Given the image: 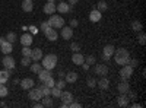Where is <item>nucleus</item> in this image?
Returning <instances> with one entry per match:
<instances>
[{"label":"nucleus","instance_id":"b1692460","mask_svg":"<svg viewBox=\"0 0 146 108\" xmlns=\"http://www.w3.org/2000/svg\"><path fill=\"white\" fill-rule=\"evenodd\" d=\"M96 85H98L102 91H105V89H108V86H110V80H108L105 76H101V79L96 82Z\"/></svg>","mask_w":146,"mask_h":108},{"label":"nucleus","instance_id":"dca6fc26","mask_svg":"<svg viewBox=\"0 0 146 108\" xmlns=\"http://www.w3.org/2000/svg\"><path fill=\"white\" fill-rule=\"evenodd\" d=\"M44 13H45V15H53V13H56V3L47 2V3L44 5Z\"/></svg>","mask_w":146,"mask_h":108},{"label":"nucleus","instance_id":"c85d7f7f","mask_svg":"<svg viewBox=\"0 0 146 108\" xmlns=\"http://www.w3.org/2000/svg\"><path fill=\"white\" fill-rule=\"evenodd\" d=\"M41 104H42V107H53V99L48 98V95H47V97L41 98Z\"/></svg>","mask_w":146,"mask_h":108},{"label":"nucleus","instance_id":"4468645a","mask_svg":"<svg viewBox=\"0 0 146 108\" xmlns=\"http://www.w3.org/2000/svg\"><path fill=\"white\" fill-rule=\"evenodd\" d=\"M56 10L58 12V13H67V12H70V6L63 0V2H60V3L56 6Z\"/></svg>","mask_w":146,"mask_h":108},{"label":"nucleus","instance_id":"20e7f679","mask_svg":"<svg viewBox=\"0 0 146 108\" xmlns=\"http://www.w3.org/2000/svg\"><path fill=\"white\" fill-rule=\"evenodd\" d=\"M133 75V67L130 64H124L121 66V70H120V76H121V80H129Z\"/></svg>","mask_w":146,"mask_h":108},{"label":"nucleus","instance_id":"412c9836","mask_svg":"<svg viewBox=\"0 0 146 108\" xmlns=\"http://www.w3.org/2000/svg\"><path fill=\"white\" fill-rule=\"evenodd\" d=\"M64 80L66 83H75L78 80V73L76 72H69L67 75H64Z\"/></svg>","mask_w":146,"mask_h":108},{"label":"nucleus","instance_id":"0eeeda50","mask_svg":"<svg viewBox=\"0 0 146 108\" xmlns=\"http://www.w3.org/2000/svg\"><path fill=\"white\" fill-rule=\"evenodd\" d=\"M28 98H31L32 101H41L42 93L40 92L38 88H31L29 89V93H28Z\"/></svg>","mask_w":146,"mask_h":108},{"label":"nucleus","instance_id":"79ce46f5","mask_svg":"<svg viewBox=\"0 0 146 108\" xmlns=\"http://www.w3.org/2000/svg\"><path fill=\"white\" fill-rule=\"evenodd\" d=\"M40 28H41V31H42V32H45L48 28H51V27H50V23H48V22H41Z\"/></svg>","mask_w":146,"mask_h":108},{"label":"nucleus","instance_id":"2f4dec72","mask_svg":"<svg viewBox=\"0 0 146 108\" xmlns=\"http://www.w3.org/2000/svg\"><path fill=\"white\" fill-rule=\"evenodd\" d=\"M50 95H51V97H54V98H60V95H62V89H58L57 86H53Z\"/></svg>","mask_w":146,"mask_h":108},{"label":"nucleus","instance_id":"aec40b11","mask_svg":"<svg viewBox=\"0 0 146 108\" xmlns=\"http://www.w3.org/2000/svg\"><path fill=\"white\" fill-rule=\"evenodd\" d=\"M12 45H13L12 42H9V41H5L2 45H0V50H2V53H3V54H10V53H12V48H13Z\"/></svg>","mask_w":146,"mask_h":108},{"label":"nucleus","instance_id":"37998d69","mask_svg":"<svg viewBox=\"0 0 146 108\" xmlns=\"http://www.w3.org/2000/svg\"><path fill=\"white\" fill-rule=\"evenodd\" d=\"M145 42H146V35H145L143 32H140V34H139V44L145 45Z\"/></svg>","mask_w":146,"mask_h":108},{"label":"nucleus","instance_id":"7c9ffc66","mask_svg":"<svg viewBox=\"0 0 146 108\" xmlns=\"http://www.w3.org/2000/svg\"><path fill=\"white\" fill-rule=\"evenodd\" d=\"M42 83H44L45 86H48V88H53V86L56 85V80H54V78H53V76H50L48 79H45Z\"/></svg>","mask_w":146,"mask_h":108},{"label":"nucleus","instance_id":"5701e85b","mask_svg":"<svg viewBox=\"0 0 146 108\" xmlns=\"http://www.w3.org/2000/svg\"><path fill=\"white\" fill-rule=\"evenodd\" d=\"M117 104H118V107H127V105H129V98H127V93H121L120 97L117 98Z\"/></svg>","mask_w":146,"mask_h":108},{"label":"nucleus","instance_id":"e433bc0d","mask_svg":"<svg viewBox=\"0 0 146 108\" xmlns=\"http://www.w3.org/2000/svg\"><path fill=\"white\" fill-rule=\"evenodd\" d=\"M95 62H96L95 56H86V57H85V63H88L89 66L91 64H95Z\"/></svg>","mask_w":146,"mask_h":108},{"label":"nucleus","instance_id":"09e8293b","mask_svg":"<svg viewBox=\"0 0 146 108\" xmlns=\"http://www.w3.org/2000/svg\"><path fill=\"white\" fill-rule=\"evenodd\" d=\"M42 107V104L41 102H36V104H34V108H41Z\"/></svg>","mask_w":146,"mask_h":108},{"label":"nucleus","instance_id":"a19ab883","mask_svg":"<svg viewBox=\"0 0 146 108\" xmlns=\"http://www.w3.org/2000/svg\"><path fill=\"white\" fill-rule=\"evenodd\" d=\"M129 64H130L133 69H135V67L139 66V60H137V58H130V60H129Z\"/></svg>","mask_w":146,"mask_h":108},{"label":"nucleus","instance_id":"a211bd4d","mask_svg":"<svg viewBox=\"0 0 146 108\" xmlns=\"http://www.w3.org/2000/svg\"><path fill=\"white\" fill-rule=\"evenodd\" d=\"M31 58L34 60V62H40V60L42 58V50L41 48H34L31 51Z\"/></svg>","mask_w":146,"mask_h":108},{"label":"nucleus","instance_id":"39448f33","mask_svg":"<svg viewBox=\"0 0 146 108\" xmlns=\"http://www.w3.org/2000/svg\"><path fill=\"white\" fill-rule=\"evenodd\" d=\"M2 63H3V66H5L6 70H13L15 69V58L12 57L10 54H5Z\"/></svg>","mask_w":146,"mask_h":108},{"label":"nucleus","instance_id":"bb28decb","mask_svg":"<svg viewBox=\"0 0 146 108\" xmlns=\"http://www.w3.org/2000/svg\"><path fill=\"white\" fill-rule=\"evenodd\" d=\"M38 89H40V92L42 93V97H47V95H48V97H50V93H51V88L45 86L44 83H42V86H40Z\"/></svg>","mask_w":146,"mask_h":108},{"label":"nucleus","instance_id":"2eb2a0df","mask_svg":"<svg viewBox=\"0 0 146 108\" xmlns=\"http://www.w3.org/2000/svg\"><path fill=\"white\" fill-rule=\"evenodd\" d=\"M62 37L64 40H70L73 37V28L72 27H63L62 28Z\"/></svg>","mask_w":146,"mask_h":108},{"label":"nucleus","instance_id":"603ef678","mask_svg":"<svg viewBox=\"0 0 146 108\" xmlns=\"http://www.w3.org/2000/svg\"><path fill=\"white\" fill-rule=\"evenodd\" d=\"M48 2H50V3H54V2H56V0H48Z\"/></svg>","mask_w":146,"mask_h":108},{"label":"nucleus","instance_id":"1a4fd4ad","mask_svg":"<svg viewBox=\"0 0 146 108\" xmlns=\"http://www.w3.org/2000/svg\"><path fill=\"white\" fill-rule=\"evenodd\" d=\"M32 86H35V82H34L31 78H25V79H22V82H21V88H22L23 91H29Z\"/></svg>","mask_w":146,"mask_h":108},{"label":"nucleus","instance_id":"ddd939ff","mask_svg":"<svg viewBox=\"0 0 146 108\" xmlns=\"http://www.w3.org/2000/svg\"><path fill=\"white\" fill-rule=\"evenodd\" d=\"M95 75H100V76H105L108 73V67L105 64H95Z\"/></svg>","mask_w":146,"mask_h":108},{"label":"nucleus","instance_id":"cd10ccee","mask_svg":"<svg viewBox=\"0 0 146 108\" xmlns=\"http://www.w3.org/2000/svg\"><path fill=\"white\" fill-rule=\"evenodd\" d=\"M131 29L136 31V32H140L142 31V22L140 21H133L131 22Z\"/></svg>","mask_w":146,"mask_h":108},{"label":"nucleus","instance_id":"58836bf2","mask_svg":"<svg viewBox=\"0 0 146 108\" xmlns=\"http://www.w3.org/2000/svg\"><path fill=\"white\" fill-rule=\"evenodd\" d=\"M70 50L75 51V53H78V51H80V45H79L78 42H72V44H70Z\"/></svg>","mask_w":146,"mask_h":108},{"label":"nucleus","instance_id":"f8f14e48","mask_svg":"<svg viewBox=\"0 0 146 108\" xmlns=\"http://www.w3.org/2000/svg\"><path fill=\"white\" fill-rule=\"evenodd\" d=\"M36 75H38V79L41 80V82H44L45 79H48V78H50V76H53V73H51V70H48V69H41L40 72H38V73H36Z\"/></svg>","mask_w":146,"mask_h":108},{"label":"nucleus","instance_id":"473e14b6","mask_svg":"<svg viewBox=\"0 0 146 108\" xmlns=\"http://www.w3.org/2000/svg\"><path fill=\"white\" fill-rule=\"evenodd\" d=\"M96 9H98L100 12H105V10L108 9V5H107V2H104V0L98 2V5H96Z\"/></svg>","mask_w":146,"mask_h":108},{"label":"nucleus","instance_id":"6ab92c4d","mask_svg":"<svg viewBox=\"0 0 146 108\" xmlns=\"http://www.w3.org/2000/svg\"><path fill=\"white\" fill-rule=\"evenodd\" d=\"M60 99H62L64 104H70L72 101H73V95H72V92H64V91H62V95H60Z\"/></svg>","mask_w":146,"mask_h":108},{"label":"nucleus","instance_id":"9b49d317","mask_svg":"<svg viewBox=\"0 0 146 108\" xmlns=\"http://www.w3.org/2000/svg\"><path fill=\"white\" fill-rule=\"evenodd\" d=\"M72 62L75 63L76 66H80L82 63H85V56L80 54L79 51H78V53H73V56H72Z\"/></svg>","mask_w":146,"mask_h":108},{"label":"nucleus","instance_id":"393cba45","mask_svg":"<svg viewBox=\"0 0 146 108\" xmlns=\"http://www.w3.org/2000/svg\"><path fill=\"white\" fill-rule=\"evenodd\" d=\"M34 9V2L32 0H23L22 2V10L23 12H32Z\"/></svg>","mask_w":146,"mask_h":108},{"label":"nucleus","instance_id":"7ed1b4c3","mask_svg":"<svg viewBox=\"0 0 146 108\" xmlns=\"http://www.w3.org/2000/svg\"><path fill=\"white\" fill-rule=\"evenodd\" d=\"M48 23H50V27L57 29V28H63L64 27V19L62 16H56V13L50 15V19L47 21Z\"/></svg>","mask_w":146,"mask_h":108},{"label":"nucleus","instance_id":"423d86ee","mask_svg":"<svg viewBox=\"0 0 146 108\" xmlns=\"http://www.w3.org/2000/svg\"><path fill=\"white\" fill-rule=\"evenodd\" d=\"M114 51H115V48H114V45H111V44H107L104 47V48H102V57H104L105 62H108V60L111 58V56L114 54Z\"/></svg>","mask_w":146,"mask_h":108},{"label":"nucleus","instance_id":"c9c22d12","mask_svg":"<svg viewBox=\"0 0 146 108\" xmlns=\"http://www.w3.org/2000/svg\"><path fill=\"white\" fill-rule=\"evenodd\" d=\"M31 48L29 47H27V45H23V48H22V56L23 57H31Z\"/></svg>","mask_w":146,"mask_h":108},{"label":"nucleus","instance_id":"f03ea898","mask_svg":"<svg viewBox=\"0 0 146 108\" xmlns=\"http://www.w3.org/2000/svg\"><path fill=\"white\" fill-rule=\"evenodd\" d=\"M41 64H42L44 69L53 70V69L56 67V64H57V56H56V54H47V56H44Z\"/></svg>","mask_w":146,"mask_h":108},{"label":"nucleus","instance_id":"4c0bfd02","mask_svg":"<svg viewBox=\"0 0 146 108\" xmlns=\"http://www.w3.org/2000/svg\"><path fill=\"white\" fill-rule=\"evenodd\" d=\"M54 86H57L58 89H62V91H63L64 86H66V80H64V79H60L58 82H56V85H54Z\"/></svg>","mask_w":146,"mask_h":108},{"label":"nucleus","instance_id":"9d476101","mask_svg":"<svg viewBox=\"0 0 146 108\" xmlns=\"http://www.w3.org/2000/svg\"><path fill=\"white\" fill-rule=\"evenodd\" d=\"M101 18H102V12H100L98 9L91 10V13H89V21L91 22H100Z\"/></svg>","mask_w":146,"mask_h":108},{"label":"nucleus","instance_id":"864d4df0","mask_svg":"<svg viewBox=\"0 0 146 108\" xmlns=\"http://www.w3.org/2000/svg\"><path fill=\"white\" fill-rule=\"evenodd\" d=\"M60 2H63V0H60Z\"/></svg>","mask_w":146,"mask_h":108},{"label":"nucleus","instance_id":"de8ad7c7","mask_svg":"<svg viewBox=\"0 0 146 108\" xmlns=\"http://www.w3.org/2000/svg\"><path fill=\"white\" fill-rule=\"evenodd\" d=\"M67 2H69V5H76L79 0H67Z\"/></svg>","mask_w":146,"mask_h":108},{"label":"nucleus","instance_id":"f3484780","mask_svg":"<svg viewBox=\"0 0 146 108\" xmlns=\"http://www.w3.org/2000/svg\"><path fill=\"white\" fill-rule=\"evenodd\" d=\"M117 89H118L120 93H129V91H130V85L127 83V80H121V83H118Z\"/></svg>","mask_w":146,"mask_h":108},{"label":"nucleus","instance_id":"c03bdc74","mask_svg":"<svg viewBox=\"0 0 146 108\" xmlns=\"http://www.w3.org/2000/svg\"><path fill=\"white\" fill-rule=\"evenodd\" d=\"M95 85H96V80L95 79H88V86L89 88H95Z\"/></svg>","mask_w":146,"mask_h":108},{"label":"nucleus","instance_id":"49530a36","mask_svg":"<svg viewBox=\"0 0 146 108\" xmlns=\"http://www.w3.org/2000/svg\"><path fill=\"white\" fill-rule=\"evenodd\" d=\"M78 25H79V22H78L76 19H72V21H70V27H72V28H76Z\"/></svg>","mask_w":146,"mask_h":108},{"label":"nucleus","instance_id":"6e6552de","mask_svg":"<svg viewBox=\"0 0 146 108\" xmlns=\"http://www.w3.org/2000/svg\"><path fill=\"white\" fill-rule=\"evenodd\" d=\"M44 34H45V38H47L48 41H57V38H58L57 29H54V28H48Z\"/></svg>","mask_w":146,"mask_h":108},{"label":"nucleus","instance_id":"ea45409f","mask_svg":"<svg viewBox=\"0 0 146 108\" xmlns=\"http://www.w3.org/2000/svg\"><path fill=\"white\" fill-rule=\"evenodd\" d=\"M31 62H32L31 57H23L21 63H22V66H31Z\"/></svg>","mask_w":146,"mask_h":108},{"label":"nucleus","instance_id":"a18cd8bd","mask_svg":"<svg viewBox=\"0 0 146 108\" xmlns=\"http://www.w3.org/2000/svg\"><path fill=\"white\" fill-rule=\"evenodd\" d=\"M69 108H80V104H79V102H73V101H72V102L69 104Z\"/></svg>","mask_w":146,"mask_h":108},{"label":"nucleus","instance_id":"f704fd0d","mask_svg":"<svg viewBox=\"0 0 146 108\" xmlns=\"http://www.w3.org/2000/svg\"><path fill=\"white\" fill-rule=\"evenodd\" d=\"M6 41H9V42L13 44V42L16 41V34H15V32H9V34L6 35Z\"/></svg>","mask_w":146,"mask_h":108},{"label":"nucleus","instance_id":"f257e3e1","mask_svg":"<svg viewBox=\"0 0 146 108\" xmlns=\"http://www.w3.org/2000/svg\"><path fill=\"white\" fill-rule=\"evenodd\" d=\"M114 60L118 66H124V64H129V60H130V54L126 48H118L114 51Z\"/></svg>","mask_w":146,"mask_h":108},{"label":"nucleus","instance_id":"4be33fe9","mask_svg":"<svg viewBox=\"0 0 146 108\" xmlns=\"http://www.w3.org/2000/svg\"><path fill=\"white\" fill-rule=\"evenodd\" d=\"M21 44L29 47V45L32 44V35H31V34H23L22 37H21Z\"/></svg>","mask_w":146,"mask_h":108},{"label":"nucleus","instance_id":"8fccbe9b","mask_svg":"<svg viewBox=\"0 0 146 108\" xmlns=\"http://www.w3.org/2000/svg\"><path fill=\"white\" fill-rule=\"evenodd\" d=\"M5 41H6V38H3V37H0V45H2V44H3Z\"/></svg>","mask_w":146,"mask_h":108},{"label":"nucleus","instance_id":"3c124183","mask_svg":"<svg viewBox=\"0 0 146 108\" xmlns=\"http://www.w3.org/2000/svg\"><path fill=\"white\" fill-rule=\"evenodd\" d=\"M64 75H66V73H63V72H60V73H58V76H60V78H62V79L64 78Z\"/></svg>","mask_w":146,"mask_h":108},{"label":"nucleus","instance_id":"a878e982","mask_svg":"<svg viewBox=\"0 0 146 108\" xmlns=\"http://www.w3.org/2000/svg\"><path fill=\"white\" fill-rule=\"evenodd\" d=\"M9 78H10V73H9V70H2L0 72V83H6L7 80H9Z\"/></svg>","mask_w":146,"mask_h":108},{"label":"nucleus","instance_id":"c756f323","mask_svg":"<svg viewBox=\"0 0 146 108\" xmlns=\"http://www.w3.org/2000/svg\"><path fill=\"white\" fill-rule=\"evenodd\" d=\"M41 69H42V64L41 63H32L31 64V72H32V73H38Z\"/></svg>","mask_w":146,"mask_h":108},{"label":"nucleus","instance_id":"72a5a7b5","mask_svg":"<svg viewBox=\"0 0 146 108\" xmlns=\"http://www.w3.org/2000/svg\"><path fill=\"white\" fill-rule=\"evenodd\" d=\"M7 93H9V91H7V88L5 86V83H0V98L7 97Z\"/></svg>","mask_w":146,"mask_h":108}]
</instances>
